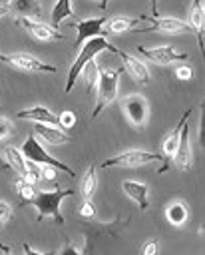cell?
<instances>
[{
    "label": "cell",
    "instance_id": "obj_26",
    "mask_svg": "<svg viewBox=\"0 0 205 255\" xmlns=\"http://www.w3.org/2000/svg\"><path fill=\"white\" fill-rule=\"evenodd\" d=\"M14 187H16V193H18V197H20V201H22V203H26L28 199H32V197H34V193H36L34 183H30L28 179H24L22 175L14 181Z\"/></svg>",
    "mask_w": 205,
    "mask_h": 255
},
{
    "label": "cell",
    "instance_id": "obj_34",
    "mask_svg": "<svg viewBox=\"0 0 205 255\" xmlns=\"http://www.w3.org/2000/svg\"><path fill=\"white\" fill-rule=\"evenodd\" d=\"M8 14H10V6L8 4H0V18H4Z\"/></svg>",
    "mask_w": 205,
    "mask_h": 255
},
{
    "label": "cell",
    "instance_id": "obj_4",
    "mask_svg": "<svg viewBox=\"0 0 205 255\" xmlns=\"http://www.w3.org/2000/svg\"><path fill=\"white\" fill-rule=\"evenodd\" d=\"M20 149H22L24 157L30 159V161H34V163H40V165H52V167H56L58 171H64V173H68V175H72V177L76 175V171H74L70 165H66L64 161L52 157V155L42 147V143L38 141V137H36L34 131L28 133V137H26V141L22 143Z\"/></svg>",
    "mask_w": 205,
    "mask_h": 255
},
{
    "label": "cell",
    "instance_id": "obj_17",
    "mask_svg": "<svg viewBox=\"0 0 205 255\" xmlns=\"http://www.w3.org/2000/svg\"><path fill=\"white\" fill-rule=\"evenodd\" d=\"M121 189L125 191V195L129 199H133L139 207V211H145L147 205H149V189L145 183L141 181H133V179H125L121 181Z\"/></svg>",
    "mask_w": 205,
    "mask_h": 255
},
{
    "label": "cell",
    "instance_id": "obj_22",
    "mask_svg": "<svg viewBox=\"0 0 205 255\" xmlns=\"http://www.w3.org/2000/svg\"><path fill=\"white\" fill-rule=\"evenodd\" d=\"M4 159L8 161V165H10L12 169H16L18 175H24V173H26V157H24V153H22L20 147H16V145H6V147H4Z\"/></svg>",
    "mask_w": 205,
    "mask_h": 255
},
{
    "label": "cell",
    "instance_id": "obj_3",
    "mask_svg": "<svg viewBox=\"0 0 205 255\" xmlns=\"http://www.w3.org/2000/svg\"><path fill=\"white\" fill-rule=\"evenodd\" d=\"M121 68H107V70H100L98 76V86H96V106L92 112V118H98L103 108H107L115 98H117V88H119V76H121Z\"/></svg>",
    "mask_w": 205,
    "mask_h": 255
},
{
    "label": "cell",
    "instance_id": "obj_19",
    "mask_svg": "<svg viewBox=\"0 0 205 255\" xmlns=\"http://www.w3.org/2000/svg\"><path fill=\"white\" fill-rule=\"evenodd\" d=\"M165 217H167V221H169L173 227H183V225L187 223V217H189L187 203H183V201H173L171 205H167Z\"/></svg>",
    "mask_w": 205,
    "mask_h": 255
},
{
    "label": "cell",
    "instance_id": "obj_28",
    "mask_svg": "<svg viewBox=\"0 0 205 255\" xmlns=\"http://www.w3.org/2000/svg\"><path fill=\"white\" fill-rule=\"evenodd\" d=\"M80 215L82 217H94L96 215V205L92 203V199H86L84 197V201H82V205H80Z\"/></svg>",
    "mask_w": 205,
    "mask_h": 255
},
{
    "label": "cell",
    "instance_id": "obj_14",
    "mask_svg": "<svg viewBox=\"0 0 205 255\" xmlns=\"http://www.w3.org/2000/svg\"><path fill=\"white\" fill-rule=\"evenodd\" d=\"M115 54L121 58L123 70H127L129 76H131L137 84H143V86L149 84V70H147V66H145L139 58H135V56H131V54H127V52H123V50H117Z\"/></svg>",
    "mask_w": 205,
    "mask_h": 255
},
{
    "label": "cell",
    "instance_id": "obj_21",
    "mask_svg": "<svg viewBox=\"0 0 205 255\" xmlns=\"http://www.w3.org/2000/svg\"><path fill=\"white\" fill-rule=\"evenodd\" d=\"M139 20H141V16H137V18L115 16V18H111V20L105 22V32H107V34H123V32H127V30L135 28V26L139 24Z\"/></svg>",
    "mask_w": 205,
    "mask_h": 255
},
{
    "label": "cell",
    "instance_id": "obj_2",
    "mask_svg": "<svg viewBox=\"0 0 205 255\" xmlns=\"http://www.w3.org/2000/svg\"><path fill=\"white\" fill-rule=\"evenodd\" d=\"M100 52H111V54H115V52H117V48H115V46H111V44L105 40V36L90 38V40H86V42L78 48V56H76V60H74V64H72V68H70V72H68V80H66V88H64L66 92H72V88H74L76 80L80 78V72H82L84 64H86L88 60L96 58Z\"/></svg>",
    "mask_w": 205,
    "mask_h": 255
},
{
    "label": "cell",
    "instance_id": "obj_30",
    "mask_svg": "<svg viewBox=\"0 0 205 255\" xmlns=\"http://www.w3.org/2000/svg\"><path fill=\"white\" fill-rule=\"evenodd\" d=\"M175 76H177V80L187 82V80H191V78H193V70H191V66L181 64V66H177V68H175Z\"/></svg>",
    "mask_w": 205,
    "mask_h": 255
},
{
    "label": "cell",
    "instance_id": "obj_38",
    "mask_svg": "<svg viewBox=\"0 0 205 255\" xmlns=\"http://www.w3.org/2000/svg\"><path fill=\"white\" fill-rule=\"evenodd\" d=\"M0 108H2V104H0Z\"/></svg>",
    "mask_w": 205,
    "mask_h": 255
},
{
    "label": "cell",
    "instance_id": "obj_11",
    "mask_svg": "<svg viewBox=\"0 0 205 255\" xmlns=\"http://www.w3.org/2000/svg\"><path fill=\"white\" fill-rule=\"evenodd\" d=\"M107 18L105 16H100V18H88V20H80L76 22L72 18V26L76 28L78 32V40H76V50L90 38H96V36H107V32L103 30Z\"/></svg>",
    "mask_w": 205,
    "mask_h": 255
},
{
    "label": "cell",
    "instance_id": "obj_15",
    "mask_svg": "<svg viewBox=\"0 0 205 255\" xmlns=\"http://www.w3.org/2000/svg\"><path fill=\"white\" fill-rule=\"evenodd\" d=\"M189 26L199 42V50L203 52L205 42H203V34H205V8H203V0H193L191 8H189Z\"/></svg>",
    "mask_w": 205,
    "mask_h": 255
},
{
    "label": "cell",
    "instance_id": "obj_25",
    "mask_svg": "<svg viewBox=\"0 0 205 255\" xmlns=\"http://www.w3.org/2000/svg\"><path fill=\"white\" fill-rule=\"evenodd\" d=\"M96 187H98L96 165H90L88 171H86V175H84V179H82V187H80V191H82V195H84L86 199H92L94 193H96Z\"/></svg>",
    "mask_w": 205,
    "mask_h": 255
},
{
    "label": "cell",
    "instance_id": "obj_10",
    "mask_svg": "<svg viewBox=\"0 0 205 255\" xmlns=\"http://www.w3.org/2000/svg\"><path fill=\"white\" fill-rule=\"evenodd\" d=\"M137 52L141 56H145L147 60L159 64V66H167V64H173V62H185L189 58L185 52H177L173 46H157V48L137 46Z\"/></svg>",
    "mask_w": 205,
    "mask_h": 255
},
{
    "label": "cell",
    "instance_id": "obj_24",
    "mask_svg": "<svg viewBox=\"0 0 205 255\" xmlns=\"http://www.w3.org/2000/svg\"><path fill=\"white\" fill-rule=\"evenodd\" d=\"M80 76H84L86 80V90L88 92H96V86H98V76H100V68L96 64V60H88L80 72Z\"/></svg>",
    "mask_w": 205,
    "mask_h": 255
},
{
    "label": "cell",
    "instance_id": "obj_9",
    "mask_svg": "<svg viewBox=\"0 0 205 255\" xmlns=\"http://www.w3.org/2000/svg\"><path fill=\"white\" fill-rule=\"evenodd\" d=\"M121 108H123L127 120H129L137 129H143V128H145L147 118H149V108H147V102H145L143 96L131 94V96L123 98Z\"/></svg>",
    "mask_w": 205,
    "mask_h": 255
},
{
    "label": "cell",
    "instance_id": "obj_16",
    "mask_svg": "<svg viewBox=\"0 0 205 255\" xmlns=\"http://www.w3.org/2000/svg\"><path fill=\"white\" fill-rule=\"evenodd\" d=\"M34 133L40 139H44L46 143H52V145H62V143L70 141V135L62 128H56L54 124H40V122H36Z\"/></svg>",
    "mask_w": 205,
    "mask_h": 255
},
{
    "label": "cell",
    "instance_id": "obj_29",
    "mask_svg": "<svg viewBox=\"0 0 205 255\" xmlns=\"http://www.w3.org/2000/svg\"><path fill=\"white\" fill-rule=\"evenodd\" d=\"M12 135V122L6 120L4 116H0V141L8 139Z\"/></svg>",
    "mask_w": 205,
    "mask_h": 255
},
{
    "label": "cell",
    "instance_id": "obj_32",
    "mask_svg": "<svg viewBox=\"0 0 205 255\" xmlns=\"http://www.w3.org/2000/svg\"><path fill=\"white\" fill-rule=\"evenodd\" d=\"M40 175H42V179H46V181H56L58 169L52 167V165H40Z\"/></svg>",
    "mask_w": 205,
    "mask_h": 255
},
{
    "label": "cell",
    "instance_id": "obj_27",
    "mask_svg": "<svg viewBox=\"0 0 205 255\" xmlns=\"http://www.w3.org/2000/svg\"><path fill=\"white\" fill-rule=\"evenodd\" d=\"M74 124H76V114L72 110H64L58 114V128H62L64 131L70 129Z\"/></svg>",
    "mask_w": 205,
    "mask_h": 255
},
{
    "label": "cell",
    "instance_id": "obj_5",
    "mask_svg": "<svg viewBox=\"0 0 205 255\" xmlns=\"http://www.w3.org/2000/svg\"><path fill=\"white\" fill-rule=\"evenodd\" d=\"M163 159L161 153H151V151H143V149H127L121 151L105 161H102V167H139L145 163H153Z\"/></svg>",
    "mask_w": 205,
    "mask_h": 255
},
{
    "label": "cell",
    "instance_id": "obj_18",
    "mask_svg": "<svg viewBox=\"0 0 205 255\" xmlns=\"http://www.w3.org/2000/svg\"><path fill=\"white\" fill-rule=\"evenodd\" d=\"M20 120H32V122H40V124H54L58 126V116L52 114L48 108L44 106H34V108H28V110H22L16 114Z\"/></svg>",
    "mask_w": 205,
    "mask_h": 255
},
{
    "label": "cell",
    "instance_id": "obj_12",
    "mask_svg": "<svg viewBox=\"0 0 205 255\" xmlns=\"http://www.w3.org/2000/svg\"><path fill=\"white\" fill-rule=\"evenodd\" d=\"M189 116H191V110H187V112H183V116L179 118V122H177V126L165 135V139H163V151H161V155H163V165L157 169V173H163V171H167V159H171V155H173V151H175V147H177V143H179V135H181V129H183V126L187 124V120H189Z\"/></svg>",
    "mask_w": 205,
    "mask_h": 255
},
{
    "label": "cell",
    "instance_id": "obj_23",
    "mask_svg": "<svg viewBox=\"0 0 205 255\" xmlns=\"http://www.w3.org/2000/svg\"><path fill=\"white\" fill-rule=\"evenodd\" d=\"M66 18H74L72 0H58V2H56V6L52 8V14H50L52 26L58 30V26L62 24V20H66Z\"/></svg>",
    "mask_w": 205,
    "mask_h": 255
},
{
    "label": "cell",
    "instance_id": "obj_6",
    "mask_svg": "<svg viewBox=\"0 0 205 255\" xmlns=\"http://www.w3.org/2000/svg\"><path fill=\"white\" fill-rule=\"evenodd\" d=\"M0 62L16 68V70H24V72H46V74H56L58 68L52 64H46L42 60H38L36 56L28 54V52H14V54H0Z\"/></svg>",
    "mask_w": 205,
    "mask_h": 255
},
{
    "label": "cell",
    "instance_id": "obj_33",
    "mask_svg": "<svg viewBox=\"0 0 205 255\" xmlns=\"http://www.w3.org/2000/svg\"><path fill=\"white\" fill-rule=\"evenodd\" d=\"M157 247H159V241L157 239H147L141 245V255H155L157 253Z\"/></svg>",
    "mask_w": 205,
    "mask_h": 255
},
{
    "label": "cell",
    "instance_id": "obj_13",
    "mask_svg": "<svg viewBox=\"0 0 205 255\" xmlns=\"http://www.w3.org/2000/svg\"><path fill=\"white\" fill-rule=\"evenodd\" d=\"M173 163L177 169L181 171H189L191 165H193V153H191V145H189V129H187V124L183 126L181 129V135H179V143L171 155Z\"/></svg>",
    "mask_w": 205,
    "mask_h": 255
},
{
    "label": "cell",
    "instance_id": "obj_35",
    "mask_svg": "<svg viewBox=\"0 0 205 255\" xmlns=\"http://www.w3.org/2000/svg\"><path fill=\"white\" fill-rule=\"evenodd\" d=\"M8 167H10V165H8V161L0 155V171H4V169H8Z\"/></svg>",
    "mask_w": 205,
    "mask_h": 255
},
{
    "label": "cell",
    "instance_id": "obj_36",
    "mask_svg": "<svg viewBox=\"0 0 205 255\" xmlns=\"http://www.w3.org/2000/svg\"><path fill=\"white\" fill-rule=\"evenodd\" d=\"M151 14H157V0H151Z\"/></svg>",
    "mask_w": 205,
    "mask_h": 255
},
{
    "label": "cell",
    "instance_id": "obj_7",
    "mask_svg": "<svg viewBox=\"0 0 205 255\" xmlns=\"http://www.w3.org/2000/svg\"><path fill=\"white\" fill-rule=\"evenodd\" d=\"M141 20H151V26L149 28H141L137 32H165V34H187V32H193L189 22L173 18V16L151 14V16H141Z\"/></svg>",
    "mask_w": 205,
    "mask_h": 255
},
{
    "label": "cell",
    "instance_id": "obj_37",
    "mask_svg": "<svg viewBox=\"0 0 205 255\" xmlns=\"http://www.w3.org/2000/svg\"><path fill=\"white\" fill-rule=\"evenodd\" d=\"M107 2H109V0H100V6L105 10V8H107Z\"/></svg>",
    "mask_w": 205,
    "mask_h": 255
},
{
    "label": "cell",
    "instance_id": "obj_20",
    "mask_svg": "<svg viewBox=\"0 0 205 255\" xmlns=\"http://www.w3.org/2000/svg\"><path fill=\"white\" fill-rule=\"evenodd\" d=\"M10 12H16L18 16H30L36 18L42 14L40 0H10Z\"/></svg>",
    "mask_w": 205,
    "mask_h": 255
},
{
    "label": "cell",
    "instance_id": "obj_1",
    "mask_svg": "<svg viewBox=\"0 0 205 255\" xmlns=\"http://www.w3.org/2000/svg\"><path fill=\"white\" fill-rule=\"evenodd\" d=\"M74 193H76L74 189H46V191H36L34 197L26 201V205L36 207V211H38L36 219L38 221H42L44 217H54L56 223L62 225L64 223V215L60 211V203H62V199H66V197H70Z\"/></svg>",
    "mask_w": 205,
    "mask_h": 255
},
{
    "label": "cell",
    "instance_id": "obj_8",
    "mask_svg": "<svg viewBox=\"0 0 205 255\" xmlns=\"http://www.w3.org/2000/svg\"><path fill=\"white\" fill-rule=\"evenodd\" d=\"M16 24L20 28H24L32 38H36L40 42H54V40H62L64 38V34H60L54 26L42 24L36 18H30V16H16Z\"/></svg>",
    "mask_w": 205,
    "mask_h": 255
},
{
    "label": "cell",
    "instance_id": "obj_31",
    "mask_svg": "<svg viewBox=\"0 0 205 255\" xmlns=\"http://www.w3.org/2000/svg\"><path fill=\"white\" fill-rule=\"evenodd\" d=\"M10 217H12V207H10L6 201L0 199V229H2L4 223L10 221Z\"/></svg>",
    "mask_w": 205,
    "mask_h": 255
}]
</instances>
